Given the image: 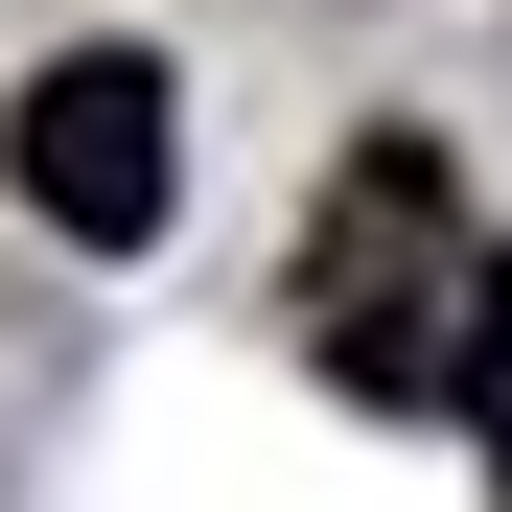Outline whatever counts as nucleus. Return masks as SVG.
<instances>
[{"label": "nucleus", "instance_id": "1", "mask_svg": "<svg viewBox=\"0 0 512 512\" xmlns=\"http://www.w3.org/2000/svg\"><path fill=\"white\" fill-rule=\"evenodd\" d=\"M466 187H443V140H350L326 163V233H303V373L326 396H373V419H419L443 396V350H466Z\"/></svg>", "mask_w": 512, "mask_h": 512}, {"label": "nucleus", "instance_id": "2", "mask_svg": "<svg viewBox=\"0 0 512 512\" xmlns=\"http://www.w3.org/2000/svg\"><path fill=\"white\" fill-rule=\"evenodd\" d=\"M0 187H24L70 256H140L163 210H187V94H163L140 47H47L24 117H0Z\"/></svg>", "mask_w": 512, "mask_h": 512}, {"label": "nucleus", "instance_id": "3", "mask_svg": "<svg viewBox=\"0 0 512 512\" xmlns=\"http://www.w3.org/2000/svg\"><path fill=\"white\" fill-rule=\"evenodd\" d=\"M443 419H466V443L512 466V256H489V280H466V350H443Z\"/></svg>", "mask_w": 512, "mask_h": 512}]
</instances>
